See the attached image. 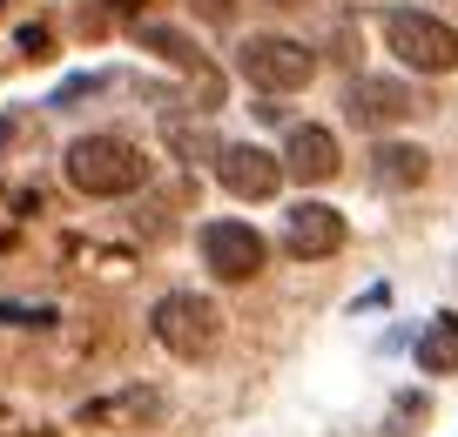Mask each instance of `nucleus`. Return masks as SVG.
<instances>
[{
	"label": "nucleus",
	"mask_w": 458,
	"mask_h": 437,
	"mask_svg": "<svg viewBox=\"0 0 458 437\" xmlns=\"http://www.w3.org/2000/svg\"><path fill=\"white\" fill-rule=\"evenodd\" d=\"M411 357H418V370H425V377H458V316L438 310L425 330H418Z\"/></svg>",
	"instance_id": "nucleus-13"
},
{
	"label": "nucleus",
	"mask_w": 458,
	"mask_h": 437,
	"mask_svg": "<svg viewBox=\"0 0 458 437\" xmlns=\"http://www.w3.org/2000/svg\"><path fill=\"white\" fill-rule=\"evenodd\" d=\"M0 324H14V330H61V310H55V303H14V297H0Z\"/></svg>",
	"instance_id": "nucleus-15"
},
{
	"label": "nucleus",
	"mask_w": 458,
	"mask_h": 437,
	"mask_svg": "<svg viewBox=\"0 0 458 437\" xmlns=\"http://www.w3.org/2000/svg\"><path fill=\"white\" fill-rule=\"evenodd\" d=\"M209 169L236 202H270L276 189H284V162H276L270 148H257V141H223L209 155Z\"/></svg>",
	"instance_id": "nucleus-7"
},
{
	"label": "nucleus",
	"mask_w": 458,
	"mask_h": 437,
	"mask_svg": "<svg viewBox=\"0 0 458 437\" xmlns=\"http://www.w3.org/2000/svg\"><path fill=\"white\" fill-rule=\"evenodd\" d=\"M344 215L330 209V202H297V209L284 215V249L297 256V263H324V256L344 249Z\"/></svg>",
	"instance_id": "nucleus-9"
},
{
	"label": "nucleus",
	"mask_w": 458,
	"mask_h": 437,
	"mask_svg": "<svg viewBox=\"0 0 458 437\" xmlns=\"http://www.w3.org/2000/svg\"><path fill=\"white\" fill-rule=\"evenodd\" d=\"M337 169H344V148H337V135H330L324 122L290 128V141H284V175L290 182H330Z\"/></svg>",
	"instance_id": "nucleus-10"
},
{
	"label": "nucleus",
	"mask_w": 458,
	"mask_h": 437,
	"mask_svg": "<svg viewBox=\"0 0 458 437\" xmlns=\"http://www.w3.org/2000/svg\"><path fill=\"white\" fill-rule=\"evenodd\" d=\"M61 169H68V182L81 189V196H95V202L135 196V189L148 182V155L135 148V141H122V135H81V141H68Z\"/></svg>",
	"instance_id": "nucleus-1"
},
{
	"label": "nucleus",
	"mask_w": 458,
	"mask_h": 437,
	"mask_svg": "<svg viewBox=\"0 0 458 437\" xmlns=\"http://www.w3.org/2000/svg\"><path fill=\"white\" fill-rule=\"evenodd\" d=\"M61 256H68V263H88L95 276H114V282L135 276V249H108V242H88V236H68Z\"/></svg>",
	"instance_id": "nucleus-14"
},
{
	"label": "nucleus",
	"mask_w": 458,
	"mask_h": 437,
	"mask_svg": "<svg viewBox=\"0 0 458 437\" xmlns=\"http://www.w3.org/2000/svg\"><path fill=\"white\" fill-rule=\"evenodd\" d=\"M202 263H209V276H216V282H257V276H263V263H270V242H263L250 223L223 215V223L202 229Z\"/></svg>",
	"instance_id": "nucleus-6"
},
{
	"label": "nucleus",
	"mask_w": 458,
	"mask_h": 437,
	"mask_svg": "<svg viewBox=\"0 0 458 437\" xmlns=\"http://www.w3.org/2000/svg\"><path fill=\"white\" fill-rule=\"evenodd\" d=\"M148 330H156V343L169 357L209 364V357L223 350V337H229V316L216 310V297H202V290H169V297H156V310H148Z\"/></svg>",
	"instance_id": "nucleus-2"
},
{
	"label": "nucleus",
	"mask_w": 458,
	"mask_h": 437,
	"mask_svg": "<svg viewBox=\"0 0 458 437\" xmlns=\"http://www.w3.org/2000/svg\"><path fill=\"white\" fill-rule=\"evenodd\" d=\"M236 61H243V74L263 95H297V88L317 81V55L303 41H290V34H250Z\"/></svg>",
	"instance_id": "nucleus-4"
},
{
	"label": "nucleus",
	"mask_w": 458,
	"mask_h": 437,
	"mask_svg": "<svg viewBox=\"0 0 458 437\" xmlns=\"http://www.w3.org/2000/svg\"><path fill=\"white\" fill-rule=\"evenodd\" d=\"M344 114L358 128H371V135H385V128H398V122L418 114V95L404 81H391V74H358L351 95H344Z\"/></svg>",
	"instance_id": "nucleus-8"
},
{
	"label": "nucleus",
	"mask_w": 458,
	"mask_h": 437,
	"mask_svg": "<svg viewBox=\"0 0 458 437\" xmlns=\"http://www.w3.org/2000/svg\"><path fill=\"white\" fill-rule=\"evenodd\" d=\"M142 47H148V55H162L169 68H182L189 81H196V101H202V108H216V101H223V74L202 61V47L189 41V34H175V28H142Z\"/></svg>",
	"instance_id": "nucleus-11"
},
{
	"label": "nucleus",
	"mask_w": 458,
	"mask_h": 437,
	"mask_svg": "<svg viewBox=\"0 0 458 437\" xmlns=\"http://www.w3.org/2000/svg\"><path fill=\"white\" fill-rule=\"evenodd\" d=\"M431 175V155L418 148V141H377L371 155V182L385 189V196H398V189H418Z\"/></svg>",
	"instance_id": "nucleus-12"
},
{
	"label": "nucleus",
	"mask_w": 458,
	"mask_h": 437,
	"mask_svg": "<svg viewBox=\"0 0 458 437\" xmlns=\"http://www.w3.org/2000/svg\"><path fill=\"white\" fill-rule=\"evenodd\" d=\"M276 7H303V0H276Z\"/></svg>",
	"instance_id": "nucleus-18"
},
{
	"label": "nucleus",
	"mask_w": 458,
	"mask_h": 437,
	"mask_svg": "<svg viewBox=\"0 0 458 437\" xmlns=\"http://www.w3.org/2000/svg\"><path fill=\"white\" fill-rule=\"evenodd\" d=\"M95 74H74V81H61V95H55V108H68V101H81V95H95Z\"/></svg>",
	"instance_id": "nucleus-16"
},
{
	"label": "nucleus",
	"mask_w": 458,
	"mask_h": 437,
	"mask_svg": "<svg viewBox=\"0 0 458 437\" xmlns=\"http://www.w3.org/2000/svg\"><path fill=\"white\" fill-rule=\"evenodd\" d=\"M14 437H61V431H47V424H21Z\"/></svg>",
	"instance_id": "nucleus-17"
},
{
	"label": "nucleus",
	"mask_w": 458,
	"mask_h": 437,
	"mask_svg": "<svg viewBox=\"0 0 458 437\" xmlns=\"http://www.w3.org/2000/svg\"><path fill=\"white\" fill-rule=\"evenodd\" d=\"M162 417H169V391H162V383H122V391L88 397V404L74 410L81 431H156Z\"/></svg>",
	"instance_id": "nucleus-5"
},
{
	"label": "nucleus",
	"mask_w": 458,
	"mask_h": 437,
	"mask_svg": "<svg viewBox=\"0 0 458 437\" xmlns=\"http://www.w3.org/2000/svg\"><path fill=\"white\" fill-rule=\"evenodd\" d=\"M385 47L404 61L411 74H452L458 68V28L425 7H391L385 14Z\"/></svg>",
	"instance_id": "nucleus-3"
}]
</instances>
